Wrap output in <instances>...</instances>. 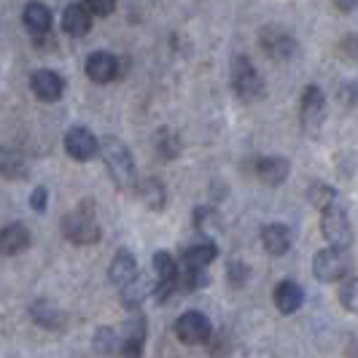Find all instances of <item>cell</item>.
<instances>
[{"mask_svg": "<svg viewBox=\"0 0 358 358\" xmlns=\"http://www.w3.org/2000/svg\"><path fill=\"white\" fill-rule=\"evenodd\" d=\"M262 245H264V251H267L269 256H286V253L291 251V245H294V232H291V227L280 224V221L267 224V227L262 229Z\"/></svg>", "mask_w": 358, "mask_h": 358, "instance_id": "cell-14", "label": "cell"}, {"mask_svg": "<svg viewBox=\"0 0 358 358\" xmlns=\"http://www.w3.org/2000/svg\"><path fill=\"white\" fill-rule=\"evenodd\" d=\"M157 154H159V159H176L180 154L178 135L170 127H162L159 132H157Z\"/></svg>", "mask_w": 358, "mask_h": 358, "instance_id": "cell-27", "label": "cell"}, {"mask_svg": "<svg viewBox=\"0 0 358 358\" xmlns=\"http://www.w3.org/2000/svg\"><path fill=\"white\" fill-rule=\"evenodd\" d=\"M259 43H262L264 54L272 57V59H283L286 62L296 54V38L291 36L288 30H283V27H275V24H269L259 33Z\"/></svg>", "mask_w": 358, "mask_h": 358, "instance_id": "cell-9", "label": "cell"}, {"mask_svg": "<svg viewBox=\"0 0 358 358\" xmlns=\"http://www.w3.org/2000/svg\"><path fill=\"white\" fill-rule=\"evenodd\" d=\"M208 286V275L197 272V269H183L178 272V288L180 291H199V288Z\"/></svg>", "mask_w": 358, "mask_h": 358, "instance_id": "cell-29", "label": "cell"}, {"mask_svg": "<svg viewBox=\"0 0 358 358\" xmlns=\"http://www.w3.org/2000/svg\"><path fill=\"white\" fill-rule=\"evenodd\" d=\"M154 272H157V283H154V296L157 302H167V296H173V291L178 288V262L176 256L167 251L154 253Z\"/></svg>", "mask_w": 358, "mask_h": 358, "instance_id": "cell-6", "label": "cell"}, {"mask_svg": "<svg viewBox=\"0 0 358 358\" xmlns=\"http://www.w3.org/2000/svg\"><path fill=\"white\" fill-rule=\"evenodd\" d=\"M92 22H94V19L90 17V11H87L81 3H68L65 11H62V30L71 38L87 36L92 30Z\"/></svg>", "mask_w": 358, "mask_h": 358, "instance_id": "cell-20", "label": "cell"}, {"mask_svg": "<svg viewBox=\"0 0 358 358\" xmlns=\"http://www.w3.org/2000/svg\"><path fill=\"white\" fill-rule=\"evenodd\" d=\"M348 272V259H345V251H337V248H323L313 256V275L321 280V283H337L345 278Z\"/></svg>", "mask_w": 358, "mask_h": 358, "instance_id": "cell-8", "label": "cell"}, {"mask_svg": "<svg viewBox=\"0 0 358 358\" xmlns=\"http://www.w3.org/2000/svg\"><path fill=\"white\" fill-rule=\"evenodd\" d=\"M218 256V245L205 240V243H197V245H189L183 251V269H197V272H205V267H210Z\"/></svg>", "mask_w": 358, "mask_h": 358, "instance_id": "cell-22", "label": "cell"}, {"mask_svg": "<svg viewBox=\"0 0 358 358\" xmlns=\"http://www.w3.org/2000/svg\"><path fill=\"white\" fill-rule=\"evenodd\" d=\"M340 302L348 313H356L358 302H356V278H348L340 286Z\"/></svg>", "mask_w": 358, "mask_h": 358, "instance_id": "cell-30", "label": "cell"}, {"mask_svg": "<svg viewBox=\"0 0 358 358\" xmlns=\"http://www.w3.org/2000/svg\"><path fill=\"white\" fill-rule=\"evenodd\" d=\"M92 348H94V353L97 356H119V350H122V337L110 329V326H100L97 331H94V340H92Z\"/></svg>", "mask_w": 358, "mask_h": 358, "instance_id": "cell-24", "label": "cell"}, {"mask_svg": "<svg viewBox=\"0 0 358 358\" xmlns=\"http://www.w3.org/2000/svg\"><path fill=\"white\" fill-rule=\"evenodd\" d=\"M97 154H103L108 173H110V178L119 189H132L135 186L138 167H135V157H132V151L124 141L108 135L103 141H97Z\"/></svg>", "mask_w": 358, "mask_h": 358, "instance_id": "cell-1", "label": "cell"}, {"mask_svg": "<svg viewBox=\"0 0 358 358\" xmlns=\"http://www.w3.org/2000/svg\"><path fill=\"white\" fill-rule=\"evenodd\" d=\"M232 90L240 100L245 103H253L264 94V78L262 73L253 68V62L248 57H234L232 59Z\"/></svg>", "mask_w": 358, "mask_h": 358, "instance_id": "cell-3", "label": "cell"}, {"mask_svg": "<svg viewBox=\"0 0 358 358\" xmlns=\"http://www.w3.org/2000/svg\"><path fill=\"white\" fill-rule=\"evenodd\" d=\"M65 151L76 162H90L97 157V138L92 135V129L76 124L65 132Z\"/></svg>", "mask_w": 358, "mask_h": 358, "instance_id": "cell-11", "label": "cell"}, {"mask_svg": "<svg viewBox=\"0 0 358 358\" xmlns=\"http://www.w3.org/2000/svg\"><path fill=\"white\" fill-rule=\"evenodd\" d=\"M145 334H148V326L141 315H135L132 321L127 323V334L122 337V358H143L145 350Z\"/></svg>", "mask_w": 358, "mask_h": 358, "instance_id": "cell-16", "label": "cell"}, {"mask_svg": "<svg viewBox=\"0 0 358 358\" xmlns=\"http://www.w3.org/2000/svg\"><path fill=\"white\" fill-rule=\"evenodd\" d=\"M334 8L342 14H350V11H356V3H334Z\"/></svg>", "mask_w": 358, "mask_h": 358, "instance_id": "cell-34", "label": "cell"}, {"mask_svg": "<svg viewBox=\"0 0 358 358\" xmlns=\"http://www.w3.org/2000/svg\"><path fill=\"white\" fill-rule=\"evenodd\" d=\"M62 234L65 240L73 245H94L100 240V224H97V213H94V205L90 199L76 205L71 213L62 218Z\"/></svg>", "mask_w": 358, "mask_h": 358, "instance_id": "cell-2", "label": "cell"}, {"mask_svg": "<svg viewBox=\"0 0 358 358\" xmlns=\"http://www.w3.org/2000/svg\"><path fill=\"white\" fill-rule=\"evenodd\" d=\"M194 229L202 237H213L221 232V215L215 213L213 208H197L194 210Z\"/></svg>", "mask_w": 358, "mask_h": 358, "instance_id": "cell-26", "label": "cell"}, {"mask_svg": "<svg viewBox=\"0 0 358 358\" xmlns=\"http://www.w3.org/2000/svg\"><path fill=\"white\" fill-rule=\"evenodd\" d=\"M124 73V59L113 57L110 52H92L87 57V76L94 84H110Z\"/></svg>", "mask_w": 358, "mask_h": 358, "instance_id": "cell-10", "label": "cell"}, {"mask_svg": "<svg viewBox=\"0 0 358 358\" xmlns=\"http://www.w3.org/2000/svg\"><path fill=\"white\" fill-rule=\"evenodd\" d=\"M321 232L329 240V248L345 251L353 240V229H350V218L342 210L340 202L329 205L326 210H321Z\"/></svg>", "mask_w": 358, "mask_h": 358, "instance_id": "cell-4", "label": "cell"}, {"mask_svg": "<svg viewBox=\"0 0 358 358\" xmlns=\"http://www.w3.org/2000/svg\"><path fill=\"white\" fill-rule=\"evenodd\" d=\"M22 22H24V30L36 38L38 43V41H43V38L52 33L54 17L46 3H27L24 11H22Z\"/></svg>", "mask_w": 358, "mask_h": 358, "instance_id": "cell-12", "label": "cell"}, {"mask_svg": "<svg viewBox=\"0 0 358 358\" xmlns=\"http://www.w3.org/2000/svg\"><path fill=\"white\" fill-rule=\"evenodd\" d=\"M30 90H33V94H36L38 100L54 103V100H59L65 94V78L59 73L43 68V71H36L30 76Z\"/></svg>", "mask_w": 358, "mask_h": 358, "instance_id": "cell-13", "label": "cell"}, {"mask_svg": "<svg viewBox=\"0 0 358 358\" xmlns=\"http://www.w3.org/2000/svg\"><path fill=\"white\" fill-rule=\"evenodd\" d=\"M210 334H213V326L208 321V315L199 310H189L176 321V337L183 345H205L210 340Z\"/></svg>", "mask_w": 358, "mask_h": 358, "instance_id": "cell-7", "label": "cell"}, {"mask_svg": "<svg viewBox=\"0 0 358 358\" xmlns=\"http://www.w3.org/2000/svg\"><path fill=\"white\" fill-rule=\"evenodd\" d=\"M81 6L90 11L92 19L110 17V14L116 11V3H113V0H87V3H81Z\"/></svg>", "mask_w": 358, "mask_h": 358, "instance_id": "cell-31", "label": "cell"}, {"mask_svg": "<svg viewBox=\"0 0 358 358\" xmlns=\"http://www.w3.org/2000/svg\"><path fill=\"white\" fill-rule=\"evenodd\" d=\"M30 318L38 326H46V329H62L65 326V313H59L49 299H38L30 305Z\"/></svg>", "mask_w": 358, "mask_h": 358, "instance_id": "cell-23", "label": "cell"}, {"mask_svg": "<svg viewBox=\"0 0 358 358\" xmlns=\"http://www.w3.org/2000/svg\"><path fill=\"white\" fill-rule=\"evenodd\" d=\"M30 208H33L36 213H46V208H49V192H46L43 186H38L36 192L30 194Z\"/></svg>", "mask_w": 358, "mask_h": 358, "instance_id": "cell-33", "label": "cell"}, {"mask_svg": "<svg viewBox=\"0 0 358 358\" xmlns=\"http://www.w3.org/2000/svg\"><path fill=\"white\" fill-rule=\"evenodd\" d=\"M253 170L264 186H280V183H286L288 173H291V162L286 157H262Z\"/></svg>", "mask_w": 358, "mask_h": 358, "instance_id": "cell-17", "label": "cell"}, {"mask_svg": "<svg viewBox=\"0 0 358 358\" xmlns=\"http://www.w3.org/2000/svg\"><path fill=\"white\" fill-rule=\"evenodd\" d=\"M27 159L24 154L11 148V145H0V176L8 180H24L27 178Z\"/></svg>", "mask_w": 358, "mask_h": 358, "instance_id": "cell-21", "label": "cell"}, {"mask_svg": "<svg viewBox=\"0 0 358 358\" xmlns=\"http://www.w3.org/2000/svg\"><path fill=\"white\" fill-rule=\"evenodd\" d=\"M141 199L145 202V208H151L154 213L164 210V205H167V189H164V183L159 178H145L141 183Z\"/></svg>", "mask_w": 358, "mask_h": 358, "instance_id": "cell-25", "label": "cell"}, {"mask_svg": "<svg viewBox=\"0 0 358 358\" xmlns=\"http://www.w3.org/2000/svg\"><path fill=\"white\" fill-rule=\"evenodd\" d=\"M272 299H275V307L283 315H291V313H296L299 307L305 305V288L299 286L296 280H283V283H278Z\"/></svg>", "mask_w": 358, "mask_h": 358, "instance_id": "cell-19", "label": "cell"}, {"mask_svg": "<svg viewBox=\"0 0 358 358\" xmlns=\"http://www.w3.org/2000/svg\"><path fill=\"white\" fill-rule=\"evenodd\" d=\"M307 199H310V205H313V208L326 210L329 205H334V202H337V192H334V186H329V183H310V189H307Z\"/></svg>", "mask_w": 358, "mask_h": 358, "instance_id": "cell-28", "label": "cell"}, {"mask_svg": "<svg viewBox=\"0 0 358 358\" xmlns=\"http://www.w3.org/2000/svg\"><path fill=\"white\" fill-rule=\"evenodd\" d=\"M299 122L305 135L315 138L321 132L323 122H326V94L318 84H310L302 92V100H299Z\"/></svg>", "mask_w": 358, "mask_h": 358, "instance_id": "cell-5", "label": "cell"}, {"mask_svg": "<svg viewBox=\"0 0 358 358\" xmlns=\"http://www.w3.org/2000/svg\"><path fill=\"white\" fill-rule=\"evenodd\" d=\"M248 275H251V269L245 267L240 259H234L232 264H229V283H232V286H245Z\"/></svg>", "mask_w": 358, "mask_h": 358, "instance_id": "cell-32", "label": "cell"}, {"mask_svg": "<svg viewBox=\"0 0 358 358\" xmlns=\"http://www.w3.org/2000/svg\"><path fill=\"white\" fill-rule=\"evenodd\" d=\"M108 278H110L113 286H119V288H127L132 280H138V262H135L132 251H127V248H119V251H116L110 267H108Z\"/></svg>", "mask_w": 358, "mask_h": 358, "instance_id": "cell-15", "label": "cell"}, {"mask_svg": "<svg viewBox=\"0 0 358 358\" xmlns=\"http://www.w3.org/2000/svg\"><path fill=\"white\" fill-rule=\"evenodd\" d=\"M30 248V229L24 224H8L0 229V256H19Z\"/></svg>", "mask_w": 358, "mask_h": 358, "instance_id": "cell-18", "label": "cell"}]
</instances>
